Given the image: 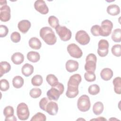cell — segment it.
Instances as JSON below:
<instances>
[{"instance_id":"cell-1","label":"cell","mask_w":121,"mask_h":121,"mask_svg":"<svg viewBox=\"0 0 121 121\" xmlns=\"http://www.w3.org/2000/svg\"><path fill=\"white\" fill-rule=\"evenodd\" d=\"M40 36L48 45H53L57 41V38L54 32L49 27L45 26L42 28L40 30Z\"/></svg>"},{"instance_id":"cell-2","label":"cell","mask_w":121,"mask_h":121,"mask_svg":"<svg viewBox=\"0 0 121 121\" xmlns=\"http://www.w3.org/2000/svg\"><path fill=\"white\" fill-rule=\"evenodd\" d=\"M64 90L63 85L59 82L52 86V88L47 92L48 98L50 100L57 101L60 96L62 94Z\"/></svg>"},{"instance_id":"cell-3","label":"cell","mask_w":121,"mask_h":121,"mask_svg":"<svg viewBox=\"0 0 121 121\" xmlns=\"http://www.w3.org/2000/svg\"><path fill=\"white\" fill-rule=\"evenodd\" d=\"M28 107L25 103H21L18 104L17 108V114L18 119L21 121L27 120L29 116Z\"/></svg>"},{"instance_id":"cell-4","label":"cell","mask_w":121,"mask_h":121,"mask_svg":"<svg viewBox=\"0 0 121 121\" xmlns=\"http://www.w3.org/2000/svg\"><path fill=\"white\" fill-rule=\"evenodd\" d=\"M91 106L89 97L86 95H83L79 97L77 102V107L79 111L85 112L88 111Z\"/></svg>"},{"instance_id":"cell-5","label":"cell","mask_w":121,"mask_h":121,"mask_svg":"<svg viewBox=\"0 0 121 121\" xmlns=\"http://www.w3.org/2000/svg\"><path fill=\"white\" fill-rule=\"evenodd\" d=\"M97 58L94 53H90L87 55L86 58V64L85 69L86 72H94L96 69Z\"/></svg>"},{"instance_id":"cell-6","label":"cell","mask_w":121,"mask_h":121,"mask_svg":"<svg viewBox=\"0 0 121 121\" xmlns=\"http://www.w3.org/2000/svg\"><path fill=\"white\" fill-rule=\"evenodd\" d=\"M55 30L62 41L65 42L70 39L72 35L71 32L65 26L59 25L55 28Z\"/></svg>"},{"instance_id":"cell-7","label":"cell","mask_w":121,"mask_h":121,"mask_svg":"<svg viewBox=\"0 0 121 121\" xmlns=\"http://www.w3.org/2000/svg\"><path fill=\"white\" fill-rule=\"evenodd\" d=\"M113 27L112 22L108 19H105L101 23V26H100L99 34L100 35L102 36H108L111 32Z\"/></svg>"},{"instance_id":"cell-8","label":"cell","mask_w":121,"mask_h":121,"mask_svg":"<svg viewBox=\"0 0 121 121\" xmlns=\"http://www.w3.org/2000/svg\"><path fill=\"white\" fill-rule=\"evenodd\" d=\"M75 39L79 44L85 45L89 43L90 38L85 31L81 30L78 31L76 34Z\"/></svg>"},{"instance_id":"cell-9","label":"cell","mask_w":121,"mask_h":121,"mask_svg":"<svg viewBox=\"0 0 121 121\" xmlns=\"http://www.w3.org/2000/svg\"><path fill=\"white\" fill-rule=\"evenodd\" d=\"M67 51L69 54L75 58H80L83 55V52L81 49L75 43H70L69 44L67 48Z\"/></svg>"},{"instance_id":"cell-10","label":"cell","mask_w":121,"mask_h":121,"mask_svg":"<svg viewBox=\"0 0 121 121\" xmlns=\"http://www.w3.org/2000/svg\"><path fill=\"white\" fill-rule=\"evenodd\" d=\"M109 44L107 40L101 39L98 43L97 53L100 57H105L108 53V48Z\"/></svg>"},{"instance_id":"cell-11","label":"cell","mask_w":121,"mask_h":121,"mask_svg":"<svg viewBox=\"0 0 121 121\" xmlns=\"http://www.w3.org/2000/svg\"><path fill=\"white\" fill-rule=\"evenodd\" d=\"M10 8L7 5L0 7V19L3 22H7L10 19Z\"/></svg>"},{"instance_id":"cell-12","label":"cell","mask_w":121,"mask_h":121,"mask_svg":"<svg viewBox=\"0 0 121 121\" xmlns=\"http://www.w3.org/2000/svg\"><path fill=\"white\" fill-rule=\"evenodd\" d=\"M34 8L38 12L42 14H46L49 12V9L43 0H37L34 3Z\"/></svg>"},{"instance_id":"cell-13","label":"cell","mask_w":121,"mask_h":121,"mask_svg":"<svg viewBox=\"0 0 121 121\" xmlns=\"http://www.w3.org/2000/svg\"><path fill=\"white\" fill-rule=\"evenodd\" d=\"M45 112L51 115H55L58 111V104L53 101H49L45 107Z\"/></svg>"},{"instance_id":"cell-14","label":"cell","mask_w":121,"mask_h":121,"mask_svg":"<svg viewBox=\"0 0 121 121\" xmlns=\"http://www.w3.org/2000/svg\"><path fill=\"white\" fill-rule=\"evenodd\" d=\"M78 62L73 60H68L65 64L66 70L70 73L77 71L78 69Z\"/></svg>"},{"instance_id":"cell-15","label":"cell","mask_w":121,"mask_h":121,"mask_svg":"<svg viewBox=\"0 0 121 121\" xmlns=\"http://www.w3.org/2000/svg\"><path fill=\"white\" fill-rule=\"evenodd\" d=\"M31 23L28 20H22L17 24L19 30L23 34L26 33L31 27Z\"/></svg>"},{"instance_id":"cell-16","label":"cell","mask_w":121,"mask_h":121,"mask_svg":"<svg viewBox=\"0 0 121 121\" xmlns=\"http://www.w3.org/2000/svg\"><path fill=\"white\" fill-rule=\"evenodd\" d=\"M67 89L66 93L67 97L69 98H73L77 96L79 93L78 86L71 85H67Z\"/></svg>"},{"instance_id":"cell-17","label":"cell","mask_w":121,"mask_h":121,"mask_svg":"<svg viewBox=\"0 0 121 121\" xmlns=\"http://www.w3.org/2000/svg\"><path fill=\"white\" fill-rule=\"evenodd\" d=\"M82 80V78L79 74H75L72 75L69 78L67 85H71L78 86Z\"/></svg>"},{"instance_id":"cell-18","label":"cell","mask_w":121,"mask_h":121,"mask_svg":"<svg viewBox=\"0 0 121 121\" xmlns=\"http://www.w3.org/2000/svg\"><path fill=\"white\" fill-rule=\"evenodd\" d=\"M100 76L102 79L104 81H108L110 80L113 76L112 70L108 68L103 69L100 73Z\"/></svg>"},{"instance_id":"cell-19","label":"cell","mask_w":121,"mask_h":121,"mask_svg":"<svg viewBox=\"0 0 121 121\" xmlns=\"http://www.w3.org/2000/svg\"><path fill=\"white\" fill-rule=\"evenodd\" d=\"M11 60L16 65L21 64L24 60V55L19 52H17L13 54L11 56Z\"/></svg>"},{"instance_id":"cell-20","label":"cell","mask_w":121,"mask_h":121,"mask_svg":"<svg viewBox=\"0 0 121 121\" xmlns=\"http://www.w3.org/2000/svg\"><path fill=\"white\" fill-rule=\"evenodd\" d=\"M28 43L29 46L35 50H39L42 46V43L40 40L36 37L31 38L28 41Z\"/></svg>"},{"instance_id":"cell-21","label":"cell","mask_w":121,"mask_h":121,"mask_svg":"<svg viewBox=\"0 0 121 121\" xmlns=\"http://www.w3.org/2000/svg\"><path fill=\"white\" fill-rule=\"evenodd\" d=\"M21 72L25 77H29L34 72V67L29 63H25L22 67Z\"/></svg>"},{"instance_id":"cell-22","label":"cell","mask_w":121,"mask_h":121,"mask_svg":"<svg viewBox=\"0 0 121 121\" xmlns=\"http://www.w3.org/2000/svg\"><path fill=\"white\" fill-rule=\"evenodd\" d=\"M11 69V66L10 64L6 61H2L0 62V77L8 72H9Z\"/></svg>"},{"instance_id":"cell-23","label":"cell","mask_w":121,"mask_h":121,"mask_svg":"<svg viewBox=\"0 0 121 121\" xmlns=\"http://www.w3.org/2000/svg\"><path fill=\"white\" fill-rule=\"evenodd\" d=\"M106 11L111 16H116L120 13V8L117 5L112 4L107 7Z\"/></svg>"},{"instance_id":"cell-24","label":"cell","mask_w":121,"mask_h":121,"mask_svg":"<svg viewBox=\"0 0 121 121\" xmlns=\"http://www.w3.org/2000/svg\"><path fill=\"white\" fill-rule=\"evenodd\" d=\"M27 60L32 62H37L40 59V55L38 52L34 51L29 52L27 54Z\"/></svg>"},{"instance_id":"cell-25","label":"cell","mask_w":121,"mask_h":121,"mask_svg":"<svg viewBox=\"0 0 121 121\" xmlns=\"http://www.w3.org/2000/svg\"><path fill=\"white\" fill-rule=\"evenodd\" d=\"M104 104L101 102H97L94 104L93 106V111L95 114L96 115H100L102 113L104 110Z\"/></svg>"},{"instance_id":"cell-26","label":"cell","mask_w":121,"mask_h":121,"mask_svg":"<svg viewBox=\"0 0 121 121\" xmlns=\"http://www.w3.org/2000/svg\"><path fill=\"white\" fill-rule=\"evenodd\" d=\"M112 83L114 86V90L117 94H121V78L120 77H117L114 78L112 81Z\"/></svg>"},{"instance_id":"cell-27","label":"cell","mask_w":121,"mask_h":121,"mask_svg":"<svg viewBox=\"0 0 121 121\" xmlns=\"http://www.w3.org/2000/svg\"><path fill=\"white\" fill-rule=\"evenodd\" d=\"M24 83V79L20 76H15L12 79L13 86L16 88H21L23 86Z\"/></svg>"},{"instance_id":"cell-28","label":"cell","mask_w":121,"mask_h":121,"mask_svg":"<svg viewBox=\"0 0 121 121\" xmlns=\"http://www.w3.org/2000/svg\"><path fill=\"white\" fill-rule=\"evenodd\" d=\"M111 38L113 42L120 43L121 41V29L120 28L114 29L112 33Z\"/></svg>"},{"instance_id":"cell-29","label":"cell","mask_w":121,"mask_h":121,"mask_svg":"<svg viewBox=\"0 0 121 121\" xmlns=\"http://www.w3.org/2000/svg\"><path fill=\"white\" fill-rule=\"evenodd\" d=\"M43 82V77L40 75H35L31 79V83L34 86H40L42 84Z\"/></svg>"},{"instance_id":"cell-30","label":"cell","mask_w":121,"mask_h":121,"mask_svg":"<svg viewBox=\"0 0 121 121\" xmlns=\"http://www.w3.org/2000/svg\"><path fill=\"white\" fill-rule=\"evenodd\" d=\"M100 87L97 84H93L90 85L88 88V92L89 94L92 95H96L100 92Z\"/></svg>"},{"instance_id":"cell-31","label":"cell","mask_w":121,"mask_h":121,"mask_svg":"<svg viewBox=\"0 0 121 121\" xmlns=\"http://www.w3.org/2000/svg\"><path fill=\"white\" fill-rule=\"evenodd\" d=\"M48 23L49 25L53 28H55L59 25L58 19L54 16H51L48 18Z\"/></svg>"},{"instance_id":"cell-32","label":"cell","mask_w":121,"mask_h":121,"mask_svg":"<svg viewBox=\"0 0 121 121\" xmlns=\"http://www.w3.org/2000/svg\"><path fill=\"white\" fill-rule=\"evenodd\" d=\"M46 80L47 83L52 86L58 82L57 78L53 74H48L46 78Z\"/></svg>"},{"instance_id":"cell-33","label":"cell","mask_w":121,"mask_h":121,"mask_svg":"<svg viewBox=\"0 0 121 121\" xmlns=\"http://www.w3.org/2000/svg\"><path fill=\"white\" fill-rule=\"evenodd\" d=\"M42 91L41 89L37 87L32 88L29 92L30 96L33 98H36L41 96Z\"/></svg>"},{"instance_id":"cell-34","label":"cell","mask_w":121,"mask_h":121,"mask_svg":"<svg viewBox=\"0 0 121 121\" xmlns=\"http://www.w3.org/2000/svg\"><path fill=\"white\" fill-rule=\"evenodd\" d=\"M112 54L116 57H120L121 55V46L120 44H115L111 49Z\"/></svg>"},{"instance_id":"cell-35","label":"cell","mask_w":121,"mask_h":121,"mask_svg":"<svg viewBox=\"0 0 121 121\" xmlns=\"http://www.w3.org/2000/svg\"><path fill=\"white\" fill-rule=\"evenodd\" d=\"M14 113V108L11 106H7L3 110V114L5 116V118H8L13 115Z\"/></svg>"},{"instance_id":"cell-36","label":"cell","mask_w":121,"mask_h":121,"mask_svg":"<svg viewBox=\"0 0 121 121\" xmlns=\"http://www.w3.org/2000/svg\"><path fill=\"white\" fill-rule=\"evenodd\" d=\"M46 120V116L43 113L38 112L34 115L31 119V121H45Z\"/></svg>"},{"instance_id":"cell-37","label":"cell","mask_w":121,"mask_h":121,"mask_svg":"<svg viewBox=\"0 0 121 121\" xmlns=\"http://www.w3.org/2000/svg\"><path fill=\"white\" fill-rule=\"evenodd\" d=\"M85 80L88 82H93L96 79L95 74L93 72H86L84 74Z\"/></svg>"},{"instance_id":"cell-38","label":"cell","mask_w":121,"mask_h":121,"mask_svg":"<svg viewBox=\"0 0 121 121\" xmlns=\"http://www.w3.org/2000/svg\"><path fill=\"white\" fill-rule=\"evenodd\" d=\"M0 88L2 91H6L9 88V81L6 79H2L0 80Z\"/></svg>"},{"instance_id":"cell-39","label":"cell","mask_w":121,"mask_h":121,"mask_svg":"<svg viewBox=\"0 0 121 121\" xmlns=\"http://www.w3.org/2000/svg\"><path fill=\"white\" fill-rule=\"evenodd\" d=\"M10 39L13 43H18L21 40V35L18 32H14L10 35Z\"/></svg>"},{"instance_id":"cell-40","label":"cell","mask_w":121,"mask_h":121,"mask_svg":"<svg viewBox=\"0 0 121 121\" xmlns=\"http://www.w3.org/2000/svg\"><path fill=\"white\" fill-rule=\"evenodd\" d=\"M9 33V29L5 25H0V37H5Z\"/></svg>"},{"instance_id":"cell-41","label":"cell","mask_w":121,"mask_h":121,"mask_svg":"<svg viewBox=\"0 0 121 121\" xmlns=\"http://www.w3.org/2000/svg\"><path fill=\"white\" fill-rule=\"evenodd\" d=\"M49 99L46 97H43L42 98L39 102V106L40 108L43 111H45V107L47 104L49 102Z\"/></svg>"},{"instance_id":"cell-42","label":"cell","mask_w":121,"mask_h":121,"mask_svg":"<svg viewBox=\"0 0 121 121\" xmlns=\"http://www.w3.org/2000/svg\"><path fill=\"white\" fill-rule=\"evenodd\" d=\"M99 30H100V26L95 25H94L91 28V34L95 36H97L100 35L99 34Z\"/></svg>"},{"instance_id":"cell-43","label":"cell","mask_w":121,"mask_h":121,"mask_svg":"<svg viewBox=\"0 0 121 121\" xmlns=\"http://www.w3.org/2000/svg\"><path fill=\"white\" fill-rule=\"evenodd\" d=\"M17 120L16 117L14 116V115L8 117V118H5V121H16Z\"/></svg>"},{"instance_id":"cell-44","label":"cell","mask_w":121,"mask_h":121,"mask_svg":"<svg viewBox=\"0 0 121 121\" xmlns=\"http://www.w3.org/2000/svg\"><path fill=\"white\" fill-rule=\"evenodd\" d=\"M102 118V117H100V118ZM98 119V120H100V119ZM102 120H106V119H103V118H102Z\"/></svg>"}]
</instances>
